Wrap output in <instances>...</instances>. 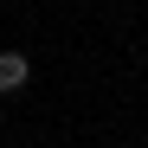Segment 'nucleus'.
Wrapping results in <instances>:
<instances>
[{"instance_id": "obj_1", "label": "nucleus", "mask_w": 148, "mask_h": 148, "mask_svg": "<svg viewBox=\"0 0 148 148\" xmlns=\"http://www.w3.org/2000/svg\"><path fill=\"white\" fill-rule=\"evenodd\" d=\"M26 77H32V58L26 52H0V97H19Z\"/></svg>"}, {"instance_id": "obj_2", "label": "nucleus", "mask_w": 148, "mask_h": 148, "mask_svg": "<svg viewBox=\"0 0 148 148\" xmlns=\"http://www.w3.org/2000/svg\"><path fill=\"white\" fill-rule=\"evenodd\" d=\"M0 116H7V103H0Z\"/></svg>"}]
</instances>
